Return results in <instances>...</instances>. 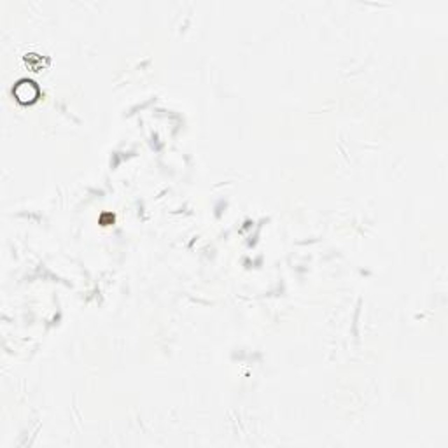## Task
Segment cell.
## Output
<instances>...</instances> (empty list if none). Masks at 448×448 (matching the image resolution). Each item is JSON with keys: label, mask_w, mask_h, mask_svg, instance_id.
Here are the masks:
<instances>
[{"label": "cell", "mask_w": 448, "mask_h": 448, "mask_svg": "<svg viewBox=\"0 0 448 448\" xmlns=\"http://www.w3.org/2000/svg\"><path fill=\"white\" fill-rule=\"evenodd\" d=\"M18 88L25 89V95L18 98L19 102H25V104H27V102H34L35 96H37V93H39V89L35 88V84L34 82H30V81H23V82H19Z\"/></svg>", "instance_id": "1"}]
</instances>
